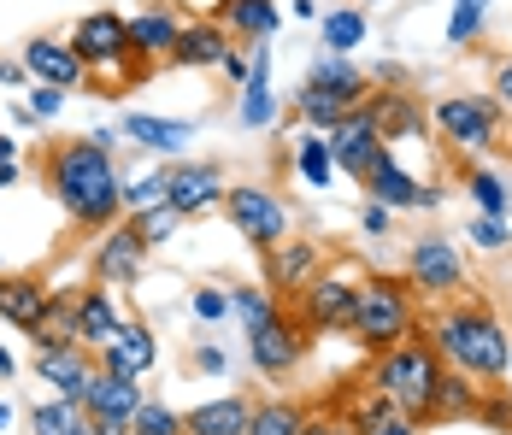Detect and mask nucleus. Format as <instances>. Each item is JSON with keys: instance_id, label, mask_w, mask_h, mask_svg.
<instances>
[{"instance_id": "1", "label": "nucleus", "mask_w": 512, "mask_h": 435, "mask_svg": "<svg viewBox=\"0 0 512 435\" xmlns=\"http://www.w3.org/2000/svg\"><path fill=\"white\" fill-rule=\"evenodd\" d=\"M36 171H42V189L53 194V206L65 212L71 230L101 236L106 224L124 218V165H118V153L95 147L89 136L48 142Z\"/></svg>"}, {"instance_id": "2", "label": "nucleus", "mask_w": 512, "mask_h": 435, "mask_svg": "<svg viewBox=\"0 0 512 435\" xmlns=\"http://www.w3.org/2000/svg\"><path fill=\"white\" fill-rule=\"evenodd\" d=\"M418 330L430 336V347L442 353L448 371H465V377H477L483 388H495L507 377L512 330L483 294H454V300L424 306V324Z\"/></svg>"}, {"instance_id": "3", "label": "nucleus", "mask_w": 512, "mask_h": 435, "mask_svg": "<svg viewBox=\"0 0 512 435\" xmlns=\"http://www.w3.org/2000/svg\"><path fill=\"white\" fill-rule=\"evenodd\" d=\"M442 371H448V365H442V353H436L430 336L418 330V336L395 341V347H383V353H371V365H365V388H377L401 418H412L418 430H430Z\"/></svg>"}, {"instance_id": "4", "label": "nucleus", "mask_w": 512, "mask_h": 435, "mask_svg": "<svg viewBox=\"0 0 512 435\" xmlns=\"http://www.w3.org/2000/svg\"><path fill=\"white\" fill-rule=\"evenodd\" d=\"M512 118L501 112V100L489 89H448L430 100V136L448 147L454 159H489L501 153Z\"/></svg>"}, {"instance_id": "5", "label": "nucleus", "mask_w": 512, "mask_h": 435, "mask_svg": "<svg viewBox=\"0 0 512 435\" xmlns=\"http://www.w3.org/2000/svg\"><path fill=\"white\" fill-rule=\"evenodd\" d=\"M424 324V300L401 271H365L359 277V306H354V330L348 336L365 347V353H383L395 341L418 336Z\"/></svg>"}, {"instance_id": "6", "label": "nucleus", "mask_w": 512, "mask_h": 435, "mask_svg": "<svg viewBox=\"0 0 512 435\" xmlns=\"http://www.w3.org/2000/svg\"><path fill=\"white\" fill-rule=\"evenodd\" d=\"M65 42H71V53L89 65V89H95V95H101V89H112V83L154 77V65L130 48V24H124V12H112V6L83 12V18L65 30Z\"/></svg>"}, {"instance_id": "7", "label": "nucleus", "mask_w": 512, "mask_h": 435, "mask_svg": "<svg viewBox=\"0 0 512 435\" xmlns=\"http://www.w3.org/2000/svg\"><path fill=\"white\" fill-rule=\"evenodd\" d=\"M359 277H365V265H359V259H324V271H318L295 300H289V312L301 318V330H307L312 341H318V336H348V330H354Z\"/></svg>"}, {"instance_id": "8", "label": "nucleus", "mask_w": 512, "mask_h": 435, "mask_svg": "<svg viewBox=\"0 0 512 435\" xmlns=\"http://www.w3.org/2000/svg\"><path fill=\"white\" fill-rule=\"evenodd\" d=\"M218 212L230 218V230L254 247V253H265V247H277V242H289V236H295V206L271 189V183H259V177L230 183Z\"/></svg>"}, {"instance_id": "9", "label": "nucleus", "mask_w": 512, "mask_h": 435, "mask_svg": "<svg viewBox=\"0 0 512 435\" xmlns=\"http://www.w3.org/2000/svg\"><path fill=\"white\" fill-rule=\"evenodd\" d=\"M401 277H407L424 306L436 300H454V294H471V265H465L460 242L448 230H424L407 242V259H401Z\"/></svg>"}, {"instance_id": "10", "label": "nucleus", "mask_w": 512, "mask_h": 435, "mask_svg": "<svg viewBox=\"0 0 512 435\" xmlns=\"http://www.w3.org/2000/svg\"><path fill=\"white\" fill-rule=\"evenodd\" d=\"M242 341H248V365L259 371V383H271V388L289 383L312 353V336L301 330V318H295L289 306H283L277 318L254 324V330H242Z\"/></svg>"}, {"instance_id": "11", "label": "nucleus", "mask_w": 512, "mask_h": 435, "mask_svg": "<svg viewBox=\"0 0 512 435\" xmlns=\"http://www.w3.org/2000/svg\"><path fill=\"white\" fill-rule=\"evenodd\" d=\"M148 259H154L148 242L130 230V218H118V224L101 230V242H95V253H89V277L106 283V289H118V294H130V289H142Z\"/></svg>"}, {"instance_id": "12", "label": "nucleus", "mask_w": 512, "mask_h": 435, "mask_svg": "<svg viewBox=\"0 0 512 435\" xmlns=\"http://www.w3.org/2000/svg\"><path fill=\"white\" fill-rule=\"evenodd\" d=\"M365 200H383L389 212H442V200H448V189L442 183H424V177H412L407 165L395 159V147L365 171Z\"/></svg>"}, {"instance_id": "13", "label": "nucleus", "mask_w": 512, "mask_h": 435, "mask_svg": "<svg viewBox=\"0 0 512 435\" xmlns=\"http://www.w3.org/2000/svg\"><path fill=\"white\" fill-rule=\"evenodd\" d=\"M324 142H330V159H336V171L342 177H354V183H365V171L389 153V142H383V130H377V118L365 112V100H359L354 112H342L330 130H324Z\"/></svg>"}, {"instance_id": "14", "label": "nucleus", "mask_w": 512, "mask_h": 435, "mask_svg": "<svg viewBox=\"0 0 512 435\" xmlns=\"http://www.w3.org/2000/svg\"><path fill=\"white\" fill-rule=\"evenodd\" d=\"M224 189H230V171L218 165V159H171V189H165V200L195 224V218H206V212H218L224 206Z\"/></svg>"}, {"instance_id": "15", "label": "nucleus", "mask_w": 512, "mask_h": 435, "mask_svg": "<svg viewBox=\"0 0 512 435\" xmlns=\"http://www.w3.org/2000/svg\"><path fill=\"white\" fill-rule=\"evenodd\" d=\"M318 271H324V247L307 242L301 230H295L289 242H277V247H265V253H259V283L277 294V300H295Z\"/></svg>"}, {"instance_id": "16", "label": "nucleus", "mask_w": 512, "mask_h": 435, "mask_svg": "<svg viewBox=\"0 0 512 435\" xmlns=\"http://www.w3.org/2000/svg\"><path fill=\"white\" fill-rule=\"evenodd\" d=\"M95 365H101L95 347H83V341H59V347H36L30 377H42L48 394H59V400H83L89 383H95Z\"/></svg>"}, {"instance_id": "17", "label": "nucleus", "mask_w": 512, "mask_h": 435, "mask_svg": "<svg viewBox=\"0 0 512 435\" xmlns=\"http://www.w3.org/2000/svg\"><path fill=\"white\" fill-rule=\"evenodd\" d=\"M195 12L183 6V0H142L124 24H130V48L142 53L148 65H165V53L177 48V30L189 24Z\"/></svg>"}, {"instance_id": "18", "label": "nucleus", "mask_w": 512, "mask_h": 435, "mask_svg": "<svg viewBox=\"0 0 512 435\" xmlns=\"http://www.w3.org/2000/svg\"><path fill=\"white\" fill-rule=\"evenodd\" d=\"M365 112L377 118L383 142H430V100L412 95V89H371L365 95Z\"/></svg>"}, {"instance_id": "19", "label": "nucleus", "mask_w": 512, "mask_h": 435, "mask_svg": "<svg viewBox=\"0 0 512 435\" xmlns=\"http://www.w3.org/2000/svg\"><path fill=\"white\" fill-rule=\"evenodd\" d=\"M18 65L30 71V83H53V89H65V95L89 89V65L71 53L65 36H30V42L18 48Z\"/></svg>"}, {"instance_id": "20", "label": "nucleus", "mask_w": 512, "mask_h": 435, "mask_svg": "<svg viewBox=\"0 0 512 435\" xmlns=\"http://www.w3.org/2000/svg\"><path fill=\"white\" fill-rule=\"evenodd\" d=\"M48 312H53L48 277H36V271H6V277H0V324H6V330L30 336V330L48 324Z\"/></svg>"}, {"instance_id": "21", "label": "nucleus", "mask_w": 512, "mask_h": 435, "mask_svg": "<svg viewBox=\"0 0 512 435\" xmlns=\"http://www.w3.org/2000/svg\"><path fill=\"white\" fill-rule=\"evenodd\" d=\"M118 136L130 147H142V153H159V159H183L195 136H201V124L195 118H159V112H124L118 118Z\"/></svg>"}, {"instance_id": "22", "label": "nucleus", "mask_w": 512, "mask_h": 435, "mask_svg": "<svg viewBox=\"0 0 512 435\" xmlns=\"http://www.w3.org/2000/svg\"><path fill=\"white\" fill-rule=\"evenodd\" d=\"M118 324H124L118 289H106V283H95V277H89V283H77V294H71V336L101 353Z\"/></svg>"}, {"instance_id": "23", "label": "nucleus", "mask_w": 512, "mask_h": 435, "mask_svg": "<svg viewBox=\"0 0 512 435\" xmlns=\"http://www.w3.org/2000/svg\"><path fill=\"white\" fill-rule=\"evenodd\" d=\"M230 42H236V36H230L218 18L195 12V18L177 30V48L165 53V65H171V71H212V65L230 53Z\"/></svg>"}, {"instance_id": "24", "label": "nucleus", "mask_w": 512, "mask_h": 435, "mask_svg": "<svg viewBox=\"0 0 512 435\" xmlns=\"http://www.w3.org/2000/svg\"><path fill=\"white\" fill-rule=\"evenodd\" d=\"M454 183L465 189L471 212H489V218H512V177L489 159H454Z\"/></svg>"}, {"instance_id": "25", "label": "nucleus", "mask_w": 512, "mask_h": 435, "mask_svg": "<svg viewBox=\"0 0 512 435\" xmlns=\"http://www.w3.org/2000/svg\"><path fill=\"white\" fill-rule=\"evenodd\" d=\"M101 365H112V371H130V377H148L159 365V336L148 318H130L124 312V324L112 330V341L101 347Z\"/></svg>"}, {"instance_id": "26", "label": "nucleus", "mask_w": 512, "mask_h": 435, "mask_svg": "<svg viewBox=\"0 0 512 435\" xmlns=\"http://www.w3.org/2000/svg\"><path fill=\"white\" fill-rule=\"evenodd\" d=\"M248 418H254V394H212V400H195L183 412V435H248Z\"/></svg>"}, {"instance_id": "27", "label": "nucleus", "mask_w": 512, "mask_h": 435, "mask_svg": "<svg viewBox=\"0 0 512 435\" xmlns=\"http://www.w3.org/2000/svg\"><path fill=\"white\" fill-rule=\"evenodd\" d=\"M206 18H218L236 42H271L283 30V6L277 0H212Z\"/></svg>"}, {"instance_id": "28", "label": "nucleus", "mask_w": 512, "mask_h": 435, "mask_svg": "<svg viewBox=\"0 0 512 435\" xmlns=\"http://www.w3.org/2000/svg\"><path fill=\"white\" fill-rule=\"evenodd\" d=\"M307 83H318L336 106H359V100L371 95V71L359 65L354 53H318L312 71H307Z\"/></svg>"}, {"instance_id": "29", "label": "nucleus", "mask_w": 512, "mask_h": 435, "mask_svg": "<svg viewBox=\"0 0 512 435\" xmlns=\"http://www.w3.org/2000/svg\"><path fill=\"white\" fill-rule=\"evenodd\" d=\"M136 406H142V377L112 371V365H95V383L83 394V412H89V418H130Z\"/></svg>"}, {"instance_id": "30", "label": "nucleus", "mask_w": 512, "mask_h": 435, "mask_svg": "<svg viewBox=\"0 0 512 435\" xmlns=\"http://www.w3.org/2000/svg\"><path fill=\"white\" fill-rule=\"evenodd\" d=\"M18 424H24L30 435H95L89 412H83V400H59V394L36 400L30 412H18Z\"/></svg>"}, {"instance_id": "31", "label": "nucleus", "mask_w": 512, "mask_h": 435, "mask_svg": "<svg viewBox=\"0 0 512 435\" xmlns=\"http://www.w3.org/2000/svg\"><path fill=\"white\" fill-rule=\"evenodd\" d=\"M318 36H324V53H359L371 42V12L365 6H324Z\"/></svg>"}, {"instance_id": "32", "label": "nucleus", "mask_w": 512, "mask_h": 435, "mask_svg": "<svg viewBox=\"0 0 512 435\" xmlns=\"http://www.w3.org/2000/svg\"><path fill=\"white\" fill-rule=\"evenodd\" d=\"M289 171L307 183L312 194L330 189V177H336V159H330V142H324V130H301L295 147H289Z\"/></svg>"}, {"instance_id": "33", "label": "nucleus", "mask_w": 512, "mask_h": 435, "mask_svg": "<svg viewBox=\"0 0 512 435\" xmlns=\"http://www.w3.org/2000/svg\"><path fill=\"white\" fill-rule=\"evenodd\" d=\"M477 400H483V383H477V377H465V371H442L430 424H471V418H477Z\"/></svg>"}, {"instance_id": "34", "label": "nucleus", "mask_w": 512, "mask_h": 435, "mask_svg": "<svg viewBox=\"0 0 512 435\" xmlns=\"http://www.w3.org/2000/svg\"><path fill=\"white\" fill-rule=\"evenodd\" d=\"M312 412L295 400V394H265V400H254V418H248V435H301V424H307Z\"/></svg>"}, {"instance_id": "35", "label": "nucleus", "mask_w": 512, "mask_h": 435, "mask_svg": "<svg viewBox=\"0 0 512 435\" xmlns=\"http://www.w3.org/2000/svg\"><path fill=\"white\" fill-rule=\"evenodd\" d=\"M283 306L289 300H277L265 283H230V318H236V330H254L265 318H277Z\"/></svg>"}, {"instance_id": "36", "label": "nucleus", "mask_w": 512, "mask_h": 435, "mask_svg": "<svg viewBox=\"0 0 512 435\" xmlns=\"http://www.w3.org/2000/svg\"><path fill=\"white\" fill-rule=\"evenodd\" d=\"M183 224H189V218H183V212H177L171 200H159V206H142V212H130V230H136V236L148 242V253H159L165 242H177V236H183Z\"/></svg>"}, {"instance_id": "37", "label": "nucleus", "mask_w": 512, "mask_h": 435, "mask_svg": "<svg viewBox=\"0 0 512 435\" xmlns=\"http://www.w3.org/2000/svg\"><path fill=\"white\" fill-rule=\"evenodd\" d=\"M489 6L495 0H454V12H448V48H483V24H489Z\"/></svg>"}, {"instance_id": "38", "label": "nucleus", "mask_w": 512, "mask_h": 435, "mask_svg": "<svg viewBox=\"0 0 512 435\" xmlns=\"http://www.w3.org/2000/svg\"><path fill=\"white\" fill-rule=\"evenodd\" d=\"M165 189H171V159H159L154 171L124 177V218H130V212H142V206H159Z\"/></svg>"}, {"instance_id": "39", "label": "nucleus", "mask_w": 512, "mask_h": 435, "mask_svg": "<svg viewBox=\"0 0 512 435\" xmlns=\"http://www.w3.org/2000/svg\"><path fill=\"white\" fill-rule=\"evenodd\" d=\"M471 253H512V218H489V212H471L460 230Z\"/></svg>"}, {"instance_id": "40", "label": "nucleus", "mask_w": 512, "mask_h": 435, "mask_svg": "<svg viewBox=\"0 0 512 435\" xmlns=\"http://www.w3.org/2000/svg\"><path fill=\"white\" fill-rule=\"evenodd\" d=\"M130 430L136 435H183V412L154 400V394H142V406L130 412Z\"/></svg>"}, {"instance_id": "41", "label": "nucleus", "mask_w": 512, "mask_h": 435, "mask_svg": "<svg viewBox=\"0 0 512 435\" xmlns=\"http://www.w3.org/2000/svg\"><path fill=\"white\" fill-rule=\"evenodd\" d=\"M183 377H230V353L212 336H195L183 353Z\"/></svg>"}, {"instance_id": "42", "label": "nucleus", "mask_w": 512, "mask_h": 435, "mask_svg": "<svg viewBox=\"0 0 512 435\" xmlns=\"http://www.w3.org/2000/svg\"><path fill=\"white\" fill-rule=\"evenodd\" d=\"M189 312L201 318L206 330H212V324H230V289H224V283H201V289L189 294Z\"/></svg>"}, {"instance_id": "43", "label": "nucleus", "mask_w": 512, "mask_h": 435, "mask_svg": "<svg viewBox=\"0 0 512 435\" xmlns=\"http://www.w3.org/2000/svg\"><path fill=\"white\" fill-rule=\"evenodd\" d=\"M471 424H489L495 435H512V394L501 383L495 388H483V400H477V418Z\"/></svg>"}, {"instance_id": "44", "label": "nucleus", "mask_w": 512, "mask_h": 435, "mask_svg": "<svg viewBox=\"0 0 512 435\" xmlns=\"http://www.w3.org/2000/svg\"><path fill=\"white\" fill-rule=\"evenodd\" d=\"M212 71H218V83H224V89L236 95V89H242V83L254 77V48H236V42H230V53H224V59H218Z\"/></svg>"}, {"instance_id": "45", "label": "nucleus", "mask_w": 512, "mask_h": 435, "mask_svg": "<svg viewBox=\"0 0 512 435\" xmlns=\"http://www.w3.org/2000/svg\"><path fill=\"white\" fill-rule=\"evenodd\" d=\"M395 218H401V212H389L383 200H365V206H359V236H365V242H389V236H395Z\"/></svg>"}, {"instance_id": "46", "label": "nucleus", "mask_w": 512, "mask_h": 435, "mask_svg": "<svg viewBox=\"0 0 512 435\" xmlns=\"http://www.w3.org/2000/svg\"><path fill=\"white\" fill-rule=\"evenodd\" d=\"M24 106H30L42 124H53V118L65 112V89H53V83H30V89H24Z\"/></svg>"}, {"instance_id": "47", "label": "nucleus", "mask_w": 512, "mask_h": 435, "mask_svg": "<svg viewBox=\"0 0 512 435\" xmlns=\"http://www.w3.org/2000/svg\"><path fill=\"white\" fill-rule=\"evenodd\" d=\"M489 95L501 100V112L512 118V53H495L489 59Z\"/></svg>"}, {"instance_id": "48", "label": "nucleus", "mask_w": 512, "mask_h": 435, "mask_svg": "<svg viewBox=\"0 0 512 435\" xmlns=\"http://www.w3.org/2000/svg\"><path fill=\"white\" fill-rule=\"evenodd\" d=\"M371 89H412V71H407V65H395V59H377Z\"/></svg>"}, {"instance_id": "49", "label": "nucleus", "mask_w": 512, "mask_h": 435, "mask_svg": "<svg viewBox=\"0 0 512 435\" xmlns=\"http://www.w3.org/2000/svg\"><path fill=\"white\" fill-rule=\"evenodd\" d=\"M0 89H30V71L18 59H0Z\"/></svg>"}, {"instance_id": "50", "label": "nucleus", "mask_w": 512, "mask_h": 435, "mask_svg": "<svg viewBox=\"0 0 512 435\" xmlns=\"http://www.w3.org/2000/svg\"><path fill=\"white\" fill-rule=\"evenodd\" d=\"M371 435H418V424H412V418H401V412H389V418H383Z\"/></svg>"}, {"instance_id": "51", "label": "nucleus", "mask_w": 512, "mask_h": 435, "mask_svg": "<svg viewBox=\"0 0 512 435\" xmlns=\"http://www.w3.org/2000/svg\"><path fill=\"white\" fill-rule=\"evenodd\" d=\"M301 435H348V430H342V418H307Z\"/></svg>"}, {"instance_id": "52", "label": "nucleus", "mask_w": 512, "mask_h": 435, "mask_svg": "<svg viewBox=\"0 0 512 435\" xmlns=\"http://www.w3.org/2000/svg\"><path fill=\"white\" fill-rule=\"evenodd\" d=\"M89 424H95V435H136L130 418H89Z\"/></svg>"}, {"instance_id": "53", "label": "nucleus", "mask_w": 512, "mask_h": 435, "mask_svg": "<svg viewBox=\"0 0 512 435\" xmlns=\"http://www.w3.org/2000/svg\"><path fill=\"white\" fill-rule=\"evenodd\" d=\"M289 12H295L301 24H318V12H324V6H318V0H289Z\"/></svg>"}, {"instance_id": "54", "label": "nucleus", "mask_w": 512, "mask_h": 435, "mask_svg": "<svg viewBox=\"0 0 512 435\" xmlns=\"http://www.w3.org/2000/svg\"><path fill=\"white\" fill-rule=\"evenodd\" d=\"M18 183H24V165H18V159H12V165H0V189H18Z\"/></svg>"}, {"instance_id": "55", "label": "nucleus", "mask_w": 512, "mask_h": 435, "mask_svg": "<svg viewBox=\"0 0 512 435\" xmlns=\"http://www.w3.org/2000/svg\"><path fill=\"white\" fill-rule=\"evenodd\" d=\"M18 377V353L12 347H0V383H12Z\"/></svg>"}, {"instance_id": "56", "label": "nucleus", "mask_w": 512, "mask_h": 435, "mask_svg": "<svg viewBox=\"0 0 512 435\" xmlns=\"http://www.w3.org/2000/svg\"><path fill=\"white\" fill-rule=\"evenodd\" d=\"M18 153H24V142H18V136H0V165H12Z\"/></svg>"}, {"instance_id": "57", "label": "nucleus", "mask_w": 512, "mask_h": 435, "mask_svg": "<svg viewBox=\"0 0 512 435\" xmlns=\"http://www.w3.org/2000/svg\"><path fill=\"white\" fill-rule=\"evenodd\" d=\"M12 424H18V406H12V400H0V435L12 430Z\"/></svg>"}, {"instance_id": "58", "label": "nucleus", "mask_w": 512, "mask_h": 435, "mask_svg": "<svg viewBox=\"0 0 512 435\" xmlns=\"http://www.w3.org/2000/svg\"><path fill=\"white\" fill-rule=\"evenodd\" d=\"M501 159H507V171H512V130H507V142H501Z\"/></svg>"}, {"instance_id": "59", "label": "nucleus", "mask_w": 512, "mask_h": 435, "mask_svg": "<svg viewBox=\"0 0 512 435\" xmlns=\"http://www.w3.org/2000/svg\"><path fill=\"white\" fill-rule=\"evenodd\" d=\"M501 388H507V394H512V359H507V377H501Z\"/></svg>"}]
</instances>
